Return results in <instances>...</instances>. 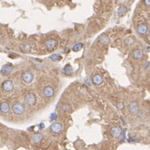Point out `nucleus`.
I'll list each match as a JSON object with an SVG mask.
<instances>
[{
	"instance_id": "obj_24",
	"label": "nucleus",
	"mask_w": 150,
	"mask_h": 150,
	"mask_svg": "<svg viewBox=\"0 0 150 150\" xmlns=\"http://www.w3.org/2000/svg\"><path fill=\"white\" fill-rule=\"evenodd\" d=\"M70 108H71V106L69 104H65L64 106H63V111H64V112H67V111H69L70 110Z\"/></svg>"
},
{
	"instance_id": "obj_3",
	"label": "nucleus",
	"mask_w": 150,
	"mask_h": 150,
	"mask_svg": "<svg viewBox=\"0 0 150 150\" xmlns=\"http://www.w3.org/2000/svg\"><path fill=\"white\" fill-rule=\"evenodd\" d=\"M25 102L28 105L33 106L36 104V96L33 93H28L25 97Z\"/></svg>"
},
{
	"instance_id": "obj_13",
	"label": "nucleus",
	"mask_w": 150,
	"mask_h": 150,
	"mask_svg": "<svg viewBox=\"0 0 150 150\" xmlns=\"http://www.w3.org/2000/svg\"><path fill=\"white\" fill-rule=\"evenodd\" d=\"M109 41H110V39L107 34H102L101 36L98 38V42L103 43V44H105V45L108 44Z\"/></svg>"
},
{
	"instance_id": "obj_14",
	"label": "nucleus",
	"mask_w": 150,
	"mask_h": 150,
	"mask_svg": "<svg viewBox=\"0 0 150 150\" xmlns=\"http://www.w3.org/2000/svg\"><path fill=\"white\" fill-rule=\"evenodd\" d=\"M12 70H13V68H12V66L9 65V64H7L5 66H3V68L1 69V73L4 75H9L11 72Z\"/></svg>"
},
{
	"instance_id": "obj_22",
	"label": "nucleus",
	"mask_w": 150,
	"mask_h": 150,
	"mask_svg": "<svg viewBox=\"0 0 150 150\" xmlns=\"http://www.w3.org/2000/svg\"><path fill=\"white\" fill-rule=\"evenodd\" d=\"M139 113V117L141 118V119H144V118H146V117H147V114H146V112L144 111V110H141V111Z\"/></svg>"
},
{
	"instance_id": "obj_7",
	"label": "nucleus",
	"mask_w": 150,
	"mask_h": 150,
	"mask_svg": "<svg viewBox=\"0 0 150 150\" xmlns=\"http://www.w3.org/2000/svg\"><path fill=\"white\" fill-rule=\"evenodd\" d=\"M10 111V105L8 102H2L0 104V112L3 114H8Z\"/></svg>"
},
{
	"instance_id": "obj_26",
	"label": "nucleus",
	"mask_w": 150,
	"mask_h": 150,
	"mask_svg": "<svg viewBox=\"0 0 150 150\" xmlns=\"http://www.w3.org/2000/svg\"><path fill=\"white\" fill-rule=\"evenodd\" d=\"M57 118V114H55V113H53L52 115H51V117H50V120H52V121H53V120H55Z\"/></svg>"
},
{
	"instance_id": "obj_16",
	"label": "nucleus",
	"mask_w": 150,
	"mask_h": 150,
	"mask_svg": "<svg viewBox=\"0 0 150 150\" xmlns=\"http://www.w3.org/2000/svg\"><path fill=\"white\" fill-rule=\"evenodd\" d=\"M127 11H128V9H127V7H126V6H124V5L120 6L118 9V16H120V17L123 16V15H124L126 13H127Z\"/></svg>"
},
{
	"instance_id": "obj_27",
	"label": "nucleus",
	"mask_w": 150,
	"mask_h": 150,
	"mask_svg": "<svg viewBox=\"0 0 150 150\" xmlns=\"http://www.w3.org/2000/svg\"><path fill=\"white\" fill-rule=\"evenodd\" d=\"M39 126H40V128H44V124H41Z\"/></svg>"
},
{
	"instance_id": "obj_20",
	"label": "nucleus",
	"mask_w": 150,
	"mask_h": 150,
	"mask_svg": "<svg viewBox=\"0 0 150 150\" xmlns=\"http://www.w3.org/2000/svg\"><path fill=\"white\" fill-rule=\"evenodd\" d=\"M124 43H125V44H126V45H128V46H131V45H133V43H134V41H133V38L132 37H128V38H127L125 39Z\"/></svg>"
},
{
	"instance_id": "obj_18",
	"label": "nucleus",
	"mask_w": 150,
	"mask_h": 150,
	"mask_svg": "<svg viewBox=\"0 0 150 150\" xmlns=\"http://www.w3.org/2000/svg\"><path fill=\"white\" fill-rule=\"evenodd\" d=\"M73 68L71 67L70 65H66L65 68L64 69V73L66 74V75H70L73 73Z\"/></svg>"
},
{
	"instance_id": "obj_5",
	"label": "nucleus",
	"mask_w": 150,
	"mask_h": 150,
	"mask_svg": "<svg viewBox=\"0 0 150 150\" xmlns=\"http://www.w3.org/2000/svg\"><path fill=\"white\" fill-rule=\"evenodd\" d=\"M50 128L52 130V132L54 133H62L63 129H64V127H63V125L60 123L56 122V123H53L51 125Z\"/></svg>"
},
{
	"instance_id": "obj_8",
	"label": "nucleus",
	"mask_w": 150,
	"mask_h": 150,
	"mask_svg": "<svg viewBox=\"0 0 150 150\" xmlns=\"http://www.w3.org/2000/svg\"><path fill=\"white\" fill-rule=\"evenodd\" d=\"M43 95L46 98H52L54 95V89L52 86H46L43 89Z\"/></svg>"
},
{
	"instance_id": "obj_11",
	"label": "nucleus",
	"mask_w": 150,
	"mask_h": 150,
	"mask_svg": "<svg viewBox=\"0 0 150 150\" xmlns=\"http://www.w3.org/2000/svg\"><path fill=\"white\" fill-rule=\"evenodd\" d=\"M121 132H122V130L118 126H115V127L112 128L111 130H110V133H111V135L114 138L119 137L121 134Z\"/></svg>"
},
{
	"instance_id": "obj_19",
	"label": "nucleus",
	"mask_w": 150,
	"mask_h": 150,
	"mask_svg": "<svg viewBox=\"0 0 150 150\" xmlns=\"http://www.w3.org/2000/svg\"><path fill=\"white\" fill-rule=\"evenodd\" d=\"M51 60L53 61V62H57V61H59L62 59V56L60 54H53L52 56L50 57Z\"/></svg>"
},
{
	"instance_id": "obj_21",
	"label": "nucleus",
	"mask_w": 150,
	"mask_h": 150,
	"mask_svg": "<svg viewBox=\"0 0 150 150\" xmlns=\"http://www.w3.org/2000/svg\"><path fill=\"white\" fill-rule=\"evenodd\" d=\"M83 48V44L82 43H77V44H75L73 48V50L74 52H78V51H79L81 49Z\"/></svg>"
},
{
	"instance_id": "obj_2",
	"label": "nucleus",
	"mask_w": 150,
	"mask_h": 150,
	"mask_svg": "<svg viewBox=\"0 0 150 150\" xmlns=\"http://www.w3.org/2000/svg\"><path fill=\"white\" fill-rule=\"evenodd\" d=\"M22 79L23 82L26 83V84H30V83H32L33 79V74L31 72L26 71V72H24L22 75Z\"/></svg>"
},
{
	"instance_id": "obj_23",
	"label": "nucleus",
	"mask_w": 150,
	"mask_h": 150,
	"mask_svg": "<svg viewBox=\"0 0 150 150\" xmlns=\"http://www.w3.org/2000/svg\"><path fill=\"white\" fill-rule=\"evenodd\" d=\"M21 47H22V49H23V50L26 51V52H29V51H30V49H31L30 45L28 44V43H24V44H23Z\"/></svg>"
},
{
	"instance_id": "obj_25",
	"label": "nucleus",
	"mask_w": 150,
	"mask_h": 150,
	"mask_svg": "<svg viewBox=\"0 0 150 150\" xmlns=\"http://www.w3.org/2000/svg\"><path fill=\"white\" fill-rule=\"evenodd\" d=\"M124 108V103L123 102H119V103H118V108L119 109V110H122Z\"/></svg>"
},
{
	"instance_id": "obj_6",
	"label": "nucleus",
	"mask_w": 150,
	"mask_h": 150,
	"mask_svg": "<svg viewBox=\"0 0 150 150\" xmlns=\"http://www.w3.org/2000/svg\"><path fill=\"white\" fill-rule=\"evenodd\" d=\"M58 45V42L55 39L50 38L46 42V47L49 51H53Z\"/></svg>"
},
{
	"instance_id": "obj_10",
	"label": "nucleus",
	"mask_w": 150,
	"mask_h": 150,
	"mask_svg": "<svg viewBox=\"0 0 150 150\" xmlns=\"http://www.w3.org/2000/svg\"><path fill=\"white\" fill-rule=\"evenodd\" d=\"M92 81L94 84H96V85H100L102 84L103 83H104V78H102V76L100 74H94L93 76V78H92Z\"/></svg>"
},
{
	"instance_id": "obj_12",
	"label": "nucleus",
	"mask_w": 150,
	"mask_h": 150,
	"mask_svg": "<svg viewBox=\"0 0 150 150\" xmlns=\"http://www.w3.org/2000/svg\"><path fill=\"white\" fill-rule=\"evenodd\" d=\"M148 26L146 25V24H144V23H142V24H139V26H138V28H137L138 33H139V34H141V35L145 34L146 33L148 32Z\"/></svg>"
},
{
	"instance_id": "obj_17",
	"label": "nucleus",
	"mask_w": 150,
	"mask_h": 150,
	"mask_svg": "<svg viewBox=\"0 0 150 150\" xmlns=\"http://www.w3.org/2000/svg\"><path fill=\"white\" fill-rule=\"evenodd\" d=\"M43 139V135L41 133H35L34 135L33 136V141L34 142V143H36V144H38V143H40V142L42 141Z\"/></svg>"
},
{
	"instance_id": "obj_1",
	"label": "nucleus",
	"mask_w": 150,
	"mask_h": 150,
	"mask_svg": "<svg viewBox=\"0 0 150 150\" xmlns=\"http://www.w3.org/2000/svg\"><path fill=\"white\" fill-rule=\"evenodd\" d=\"M12 109H13V112L14 114H16V115H21L25 111V108L24 106H23V104L19 102H17V103H14L12 106Z\"/></svg>"
},
{
	"instance_id": "obj_28",
	"label": "nucleus",
	"mask_w": 150,
	"mask_h": 150,
	"mask_svg": "<svg viewBox=\"0 0 150 150\" xmlns=\"http://www.w3.org/2000/svg\"><path fill=\"white\" fill-rule=\"evenodd\" d=\"M145 3L148 6V5H149V1H148V0H146V1H145Z\"/></svg>"
},
{
	"instance_id": "obj_15",
	"label": "nucleus",
	"mask_w": 150,
	"mask_h": 150,
	"mask_svg": "<svg viewBox=\"0 0 150 150\" xmlns=\"http://www.w3.org/2000/svg\"><path fill=\"white\" fill-rule=\"evenodd\" d=\"M133 56L136 60H139L143 57V52H142L141 49H135L133 52Z\"/></svg>"
},
{
	"instance_id": "obj_4",
	"label": "nucleus",
	"mask_w": 150,
	"mask_h": 150,
	"mask_svg": "<svg viewBox=\"0 0 150 150\" xmlns=\"http://www.w3.org/2000/svg\"><path fill=\"white\" fill-rule=\"evenodd\" d=\"M2 88H3V89L4 90L5 92H11V91H13V88H14V84H13V81H11V80H6V81L3 84Z\"/></svg>"
},
{
	"instance_id": "obj_9",
	"label": "nucleus",
	"mask_w": 150,
	"mask_h": 150,
	"mask_svg": "<svg viewBox=\"0 0 150 150\" xmlns=\"http://www.w3.org/2000/svg\"><path fill=\"white\" fill-rule=\"evenodd\" d=\"M128 110L132 114H136L139 112V104L136 102H132L128 105Z\"/></svg>"
}]
</instances>
